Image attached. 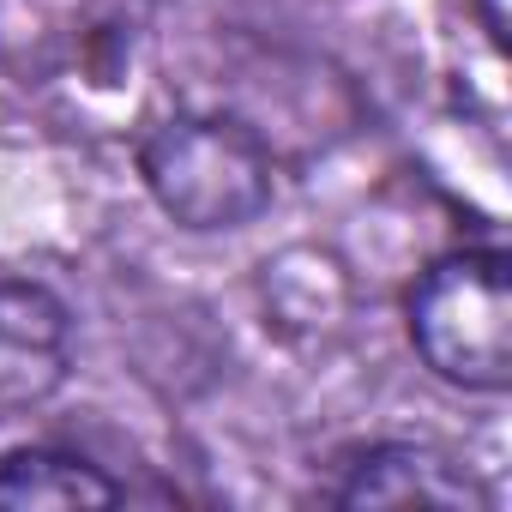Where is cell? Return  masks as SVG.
<instances>
[{"label": "cell", "mask_w": 512, "mask_h": 512, "mask_svg": "<svg viewBox=\"0 0 512 512\" xmlns=\"http://www.w3.org/2000/svg\"><path fill=\"white\" fill-rule=\"evenodd\" d=\"M151 199L181 229H241L272 205V151L229 115H169L139 145Z\"/></svg>", "instance_id": "obj_1"}, {"label": "cell", "mask_w": 512, "mask_h": 512, "mask_svg": "<svg viewBox=\"0 0 512 512\" xmlns=\"http://www.w3.org/2000/svg\"><path fill=\"white\" fill-rule=\"evenodd\" d=\"M416 356L464 392L512 386V260L500 247H464L422 272L410 296Z\"/></svg>", "instance_id": "obj_2"}, {"label": "cell", "mask_w": 512, "mask_h": 512, "mask_svg": "<svg viewBox=\"0 0 512 512\" xmlns=\"http://www.w3.org/2000/svg\"><path fill=\"white\" fill-rule=\"evenodd\" d=\"M73 314L31 278L0 284V410H37L67 386Z\"/></svg>", "instance_id": "obj_3"}, {"label": "cell", "mask_w": 512, "mask_h": 512, "mask_svg": "<svg viewBox=\"0 0 512 512\" xmlns=\"http://www.w3.org/2000/svg\"><path fill=\"white\" fill-rule=\"evenodd\" d=\"M338 506H440V512H470L488 506V494L476 488V476L464 464H452L434 446H374L350 464Z\"/></svg>", "instance_id": "obj_4"}, {"label": "cell", "mask_w": 512, "mask_h": 512, "mask_svg": "<svg viewBox=\"0 0 512 512\" xmlns=\"http://www.w3.org/2000/svg\"><path fill=\"white\" fill-rule=\"evenodd\" d=\"M0 506L7 512H61V506H121V482L91 458L61 446H19L0 458Z\"/></svg>", "instance_id": "obj_5"}]
</instances>
